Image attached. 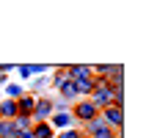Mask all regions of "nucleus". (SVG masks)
<instances>
[{"label":"nucleus","mask_w":160,"mask_h":138,"mask_svg":"<svg viewBox=\"0 0 160 138\" xmlns=\"http://www.w3.org/2000/svg\"><path fill=\"white\" fill-rule=\"evenodd\" d=\"M99 116H102V122L108 124V127H113V133H122V127H124V110L119 105H108L99 110Z\"/></svg>","instance_id":"f257e3e1"},{"label":"nucleus","mask_w":160,"mask_h":138,"mask_svg":"<svg viewBox=\"0 0 160 138\" xmlns=\"http://www.w3.org/2000/svg\"><path fill=\"white\" fill-rule=\"evenodd\" d=\"M69 113H72V119H80V122H91V119H97V116H99V108H97L91 100H80V102L72 108Z\"/></svg>","instance_id":"f03ea898"},{"label":"nucleus","mask_w":160,"mask_h":138,"mask_svg":"<svg viewBox=\"0 0 160 138\" xmlns=\"http://www.w3.org/2000/svg\"><path fill=\"white\" fill-rule=\"evenodd\" d=\"M47 116H52V102H50V100H36L31 119H33V122H44Z\"/></svg>","instance_id":"7ed1b4c3"},{"label":"nucleus","mask_w":160,"mask_h":138,"mask_svg":"<svg viewBox=\"0 0 160 138\" xmlns=\"http://www.w3.org/2000/svg\"><path fill=\"white\" fill-rule=\"evenodd\" d=\"M52 122H50V127L55 130V127H64V130H69V124H72V113L69 110H52V116H50Z\"/></svg>","instance_id":"20e7f679"},{"label":"nucleus","mask_w":160,"mask_h":138,"mask_svg":"<svg viewBox=\"0 0 160 138\" xmlns=\"http://www.w3.org/2000/svg\"><path fill=\"white\" fill-rule=\"evenodd\" d=\"M33 105H36V97L22 94V97L17 100V113H19V116H31V113H33Z\"/></svg>","instance_id":"39448f33"},{"label":"nucleus","mask_w":160,"mask_h":138,"mask_svg":"<svg viewBox=\"0 0 160 138\" xmlns=\"http://www.w3.org/2000/svg\"><path fill=\"white\" fill-rule=\"evenodd\" d=\"M31 130H33V138H55V130L50 127V122H36Z\"/></svg>","instance_id":"423d86ee"},{"label":"nucleus","mask_w":160,"mask_h":138,"mask_svg":"<svg viewBox=\"0 0 160 138\" xmlns=\"http://www.w3.org/2000/svg\"><path fill=\"white\" fill-rule=\"evenodd\" d=\"M14 116H17V102L14 100H3L0 102V119H8L11 122Z\"/></svg>","instance_id":"0eeeda50"},{"label":"nucleus","mask_w":160,"mask_h":138,"mask_svg":"<svg viewBox=\"0 0 160 138\" xmlns=\"http://www.w3.org/2000/svg\"><path fill=\"white\" fill-rule=\"evenodd\" d=\"M75 91H78L80 97H91V91H94V77L78 80V83H75Z\"/></svg>","instance_id":"6e6552de"},{"label":"nucleus","mask_w":160,"mask_h":138,"mask_svg":"<svg viewBox=\"0 0 160 138\" xmlns=\"http://www.w3.org/2000/svg\"><path fill=\"white\" fill-rule=\"evenodd\" d=\"M0 138H17V127L8 119H0Z\"/></svg>","instance_id":"1a4fd4ad"},{"label":"nucleus","mask_w":160,"mask_h":138,"mask_svg":"<svg viewBox=\"0 0 160 138\" xmlns=\"http://www.w3.org/2000/svg\"><path fill=\"white\" fill-rule=\"evenodd\" d=\"M11 122H14L17 133H22V130H31V127H33V119H31V116H19V113H17Z\"/></svg>","instance_id":"9d476101"},{"label":"nucleus","mask_w":160,"mask_h":138,"mask_svg":"<svg viewBox=\"0 0 160 138\" xmlns=\"http://www.w3.org/2000/svg\"><path fill=\"white\" fill-rule=\"evenodd\" d=\"M55 138H83V130H61Z\"/></svg>","instance_id":"9b49d317"},{"label":"nucleus","mask_w":160,"mask_h":138,"mask_svg":"<svg viewBox=\"0 0 160 138\" xmlns=\"http://www.w3.org/2000/svg\"><path fill=\"white\" fill-rule=\"evenodd\" d=\"M19 75H22V77H31L33 69H31V66H19Z\"/></svg>","instance_id":"f8f14e48"},{"label":"nucleus","mask_w":160,"mask_h":138,"mask_svg":"<svg viewBox=\"0 0 160 138\" xmlns=\"http://www.w3.org/2000/svg\"><path fill=\"white\" fill-rule=\"evenodd\" d=\"M31 69H33V75H42V72H44L47 66H44V64H36V66H31Z\"/></svg>","instance_id":"ddd939ff"},{"label":"nucleus","mask_w":160,"mask_h":138,"mask_svg":"<svg viewBox=\"0 0 160 138\" xmlns=\"http://www.w3.org/2000/svg\"><path fill=\"white\" fill-rule=\"evenodd\" d=\"M3 83H6V75H0V86H3Z\"/></svg>","instance_id":"4468645a"},{"label":"nucleus","mask_w":160,"mask_h":138,"mask_svg":"<svg viewBox=\"0 0 160 138\" xmlns=\"http://www.w3.org/2000/svg\"><path fill=\"white\" fill-rule=\"evenodd\" d=\"M113 138H122V133H116V135H113Z\"/></svg>","instance_id":"2eb2a0df"}]
</instances>
